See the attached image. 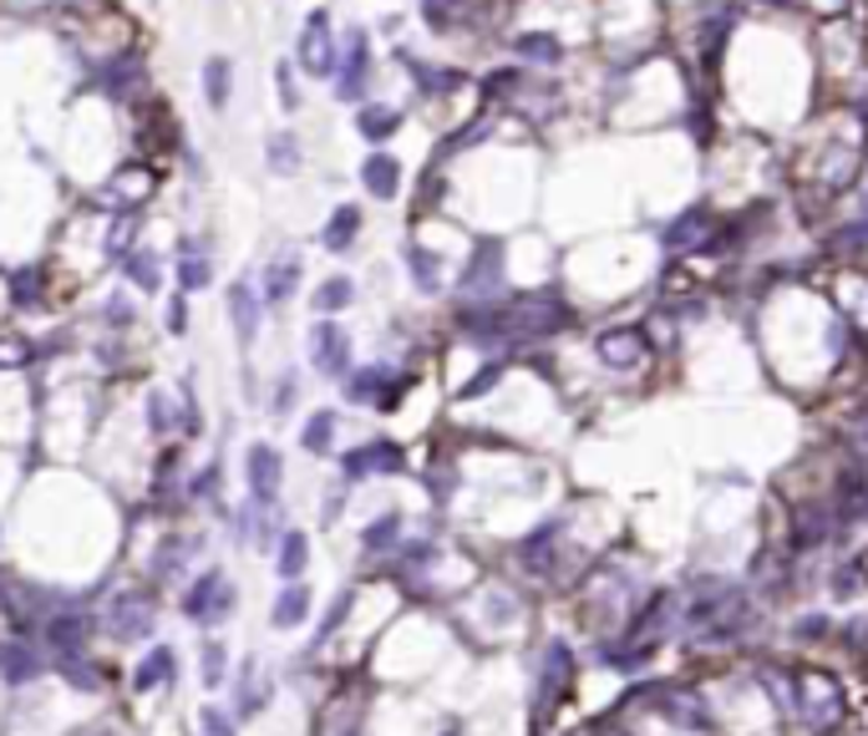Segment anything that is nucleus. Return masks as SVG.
<instances>
[{"instance_id":"nucleus-1","label":"nucleus","mask_w":868,"mask_h":736,"mask_svg":"<svg viewBox=\"0 0 868 736\" xmlns=\"http://www.w3.org/2000/svg\"><path fill=\"white\" fill-rule=\"evenodd\" d=\"M462 294H468L472 305H483V300H498L503 294V244H478L462 269Z\"/></svg>"},{"instance_id":"nucleus-2","label":"nucleus","mask_w":868,"mask_h":736,"mask_svg":"<svg viewBox=\"0 0 868 736\" xmlns=\"http://www.w3.org/2000/svg\"><path fill=\"white\" fill-rule=\"evenodd\" d=\"M336 61H340V46L330 36V15L315 11L305 21V31H300V67L310 76H336Z\"/></svg>"},{"instance_id":"nucleus-3","label":"nucleus","mask_w":868,"mask_h":736,"mask_svg":"<svg viewBox=\"0 0 868 736\" xmlns=\"http://www.w3.org/2000/svg\"><path fill=\"white\" fill-rule=\"evenodd\" d=\"M310 366L321 371V376H346L351 371V336L336 321L310 325Z\"/></svg>"},{"instance_id":"nucleus-4","label":"nucleus","mask_w":868,"mask_h":736,"mask_svg":"<svg viewBox=\"0 0 868 736\" xmlns=\"http://www.w3.org/2000/svg\"><path fill=\"white\" fill-rule=\"evenodd\" d=\"M366 76H371L366 31H351V36H346V51H340V67H336V97H340V102H361Z\"/></svg>"},{"instance_id":"nucleus-5","label":"nucleus","mask_w":868,"mask_h":736,"mask_svg":"<svg viewBox=\"0 0 868 736\" xmlns=\"http://www.w3.org/2000/svg\"><path fill=\"white\" fill-rule=\"evenodd\" d=\"M229 610H234V589L224 584L219 569H208V575L189 589V600H183V615L198 619V625H214V619H224Z\"/></svg>"},{"instance_id":"nucleus-6","label":"nucleus","mask_w":868,"mask_h":736,"mask_svg":"<svg viewBox=\"0 0 868 736\" xmlns=\"http://www.w3.org/2000/svg\"><path fill=\"white\" fill-rule=\"evenodd\" d=\"M716 229V214H711L707 204L686 208V214H676V219L661 229V244L671 254H686V250H707V234Z\"/></svg>"},{"instance_id":"nucleus-7","label":"nucleus","mask_w":868,"mask_h":736,"mask_svg":"<svg viewBox=\"0 0 868 736\" xmlns=\"http://www.w3.org/2000/svg\"><path fill=\"white\" fill-rule=\"evenodd\" d=\"M244 478H250V493L260 503H275L280 498V483H285V457L269 447V442H254L250 457H244Z\"/></svg>"},{"instance_id":"nucleus-8","label":"nucleus","mask_w":868,"mask_h":736,"mask_svg":"<svg viewBox=\"0 0 868 736\" xmlns=\"http://www.w3.org/2000/svg\"><path fill=\"white\" fill-rule=\"evenodd\" d=\"M107 625H112L118 640H143V635L153 630V604H147V594H122V600H112Z\"/></svg>"},{"instance_id":"nucleus-9","label":"nucleus","mask_w":868,"mask_h":736,"mask_svg":"<svg viewBox=\"0 0 868 736\" xmlns=\"http://www.w3.org/2000/svg\"><path fill=\"white\" fill-rule=\"evenodd\" d=\"M401 447L397 442H366V447H355V453H346V478H371V472H401Z\"/></svg>"},{"instance_id":"nucleus-10","label":"nucleus","mask_w":868,"mask_h":736,"mask_svg":"<svg viewBox=\"0 0 868 736\" xmlns=\"http://www.w3.org/2000/svg\"><path fill=\"white\" fill-rule=\"evenodd\" d=\"M397 391H401V386L391 382V371H386V366H366V371H355L351 382H346V397H351V401H376V407H397Z\"/></svg>"},{"instance_id":"nucleus-11","label":"nucleus","mask_w":868,"mask_h":736,"mask_svg":"<svg viewBox=\"0 0 868 736\" xmlns=\"http://www.w3.org/2000/svg\"><path fill=\"white\" fill-rule=\"evenodd\" d=\"M361 183H366L371 198H397L401 193V162L391 158V153H371L366 162H361Z\"/></svg>"},{"instance_id":"nucleus-12","label":"nucleus","mask_w":868,"mask_h":736,"mask_svg":"<svg viewBox=\"0 0 868 736\" xmlns=\"http://www.w3.org/2000/svg\"><path fill=\"white\" fill-rule=\"evenodd\" d=\"M229 321H234L239 346H250V340L260 336V290H254V285L239 280L234 290H229Z\"/></svg>"},{"instance_id":"nucleus-13","label":"nucleus","mask_w":868,"mask_h":736,"mask_svg":"<svg viewBox=\"0 0 868 736\" xmlns=\"http://www.w3.org/2000/svg\"><path fill=\"white\" fill-rule=\"evenodd\" d=\"M361 239V208L355 204H340L330 219H325V229H321V250H330V254H346Z\"/></svg>"},{"instance_id":"nucleus-14","label":"nucleus","mask_w":868,"mask_h":736,"mask_svg":"<svg viewBox=\"0 0 868 736\" xmlns=\"http://www.w3.org/2000/svg\"><path fill=\"white\" fill-rule=\"evenodd\" d=\"M294 290H300V254H275L265 265V300L285 305Z\"/></svg>"},{"instance_id":"nucleus-15","label":"nucleus","mask_w":868,"mask_h":736,"mask_svg":"<svg viewBox=\"0 0 868 736\" xmlns=\"http://www.w3.org/2000/svg\"><path fill=\"white\" fill-rule=\"evenodd\" d=\"M600 355L610 366H635V361H646V336L640 330H604Z\"/></svg>"},{"instance_id":"nucleus-16","label":"nucleus","mask_w":868,"mask_h":736,"mask_svg":"<svg viewBox=\"0 0 868 736\" xmlns=\"http://www.w3.org/2000/svg\"><path fill=\"white\" fill-rule=\"evenodd\" d=\"M355 133L366 137V143H386V137L391 133H401V112L397 107H361V112H355Z\"/></svg>"},{"instance_id":"nucleus-17","label":"nucleus","mask_w":868,"mask_h":736,"mask_svg":"<svg viewBox=\"0 0 868 736\" xmlns=\"http://www.w3.org/2000/svg\"><path fill=\"white\" fill-rule=\"evenodd\" d=\"M173 671H178L173 650H168V645H158V650H147V661L137 665L133 686H137V691H158V686H173Z\"/></svg>"},{"instance_id":"nucleus-18","label":"nucleus","mask_w":868,"mask_h":736,"mask_svg":"<svg viewBox=\"0 0 868 736\" xmlns=\"http://www.w3.org/2000/svg\"><path fill=\"white\" fill-rule=\"evenodd\" d=\"M407 269H412V285L422 294H437L442 290V260L422 244H407Z\"/></svg>"},{"instance_id":"nucleus-19","label":"nucleus","mask_w":868,"mask_h":736,"mask_svg":"<svg viewBox=\"0 0 868 736\" xmlns=\"http://www.w3.org/2000/svg\"><path fill=\"white\" fill-rule=\"evenodd\" d=\"M305 564H310V539L300 529H285L280 533V564H275V569H280V579H300L305 575Z\"/></svg>"},{"instance_id":"nucleus-20","label":"nucleus","mask_w":868,"mask_h":736,"mask_svg":"<svg viewBox=\"0 0 868 736\" xmlns=\"http://www.w3.org/2000/svg\"><path fill=\"white\" fill-rule=\"evenodd\" d=\"M214 285V265L208 254H193V244H183V260H178V290L183 294H198Z\"/></svg>"},{"instance_id":"nucleus-21","label":"nucleus","mask_w":868,"mask_h":736,"mask_svg":"<svg viewBox=\"0 0 868 736\" xmlns=\"http://www.w3.org/2000/svg\"><path fill=\"white\" fill-rule=\"evenodd\" d=\"M46 640L61 650V655H82V640H87V619L82 615H57L51 625H46Z\"/></svg>"},{"instance_id":"nucleus-22","label":"nucleus","mask_w":868,"mask_h":736,"mask_svg":"<svg viewBox=\"0 0 868 736\" xmlns=\"http://www.w3.org/2000/svg\"><path fill=\"white\" fill-rule=\"evenodd\" d=\"M514 46H518V57H523V61H544V67H559V61H564L559 36H544V31H523Z\"/></svg>"},{"instance_id":"nucleus-23","label":"nucleus","mask_w":868,"mask_h":736,"mask_svg":"<svg viewBox=\"0 0 868 736\" xmlns=\"http://www.w3.org/2000/svg\"><path fill=\"white\" fill-rule=\"evenodd\" d=\"M122 269H128V280H133L137 290L158 294V285H162V265H158V254H153V250H133L128 260H122Z\"/></svg>"},{"instance_id":"nucleus-24","label":"nucleus","mask_w":868,"mask_h":736,"mask_svg":"<svg viewBox=\"0 0 868 736\" xmlns=\"http://www.w3.org/2000/svg\"><path fill=\"white\" fill-rule=\"evenodd\" d=\"M407 67H412V76H417V92H432V97H442V92L462 87V76H457L453 67H432V61H412V57H407Z\"/></svg>"},{"instance_id":"nucleus-25","label":"nucleus","mask_w":868,"mask_h":736,"mask_svg":"<svg viewBox=\"0 0 868 736\" xmlns=\"http://www.w3.org/2000/svg\"><path fill=\"white\" fill-rule=\"evenodd\" d=\"M229 87H234V67L224 57H208L204 61V97L208 107H229Z\"/></svg>"},{"instance_id":"nucleus-26","label":"nucleus","mask_w":868,"mask_h":736,"mask_svg":"<svg viewBox=\"0 0 868 736\" xmlns=\"http://www.w3.org/2000/svg\"><path fill=\"white\" fill-rule=\"evenodd\" d=\"M305 615H310V589H300V584L285 589L280 600H275V610H269V619H275L280 630H294Z\"/></svg>"},{"instance_id":"nucleus-27","label":"nucleus","mask_w":868,"mask_h":736,"mask_svg":"<svg viewBox=\"0 0 868 736\" xmlns=\"http://www.w3.org/2000/svg\"><path fill=\"white\" fill-rule=\"evenodd\" d=\"M355 300V285L346 280V275H330V280H321V290H315V315H336V310H346Z\"/></svg>"},{"instance_id":"nucleus-28","label":"nucleus","mask_w":868,"mask_h":736,"mask_svg":"<svg viewBox=\"0 0 868 736\" xmlns=\"http://www.w3.org/2000/svg\"><path fill=\"white\" fill-rule=\"evenodd\" d=\"M265 158H269V173H294V168H300V143H294V133H275V137H269Z\"/></svg>"},{"instance_id":"nucleus-29","label":"nucleus","mask_w":868,"mask_h":736,"mask_svg":"<svg viewBox=\"0 0 868 736\" xmlns=\"http://www.w3.org/2000/svg\"><path fill=\"white\" fill-rule=\"evenodd\" d=\"M330 442H336V412H315L300 432V447L305 453H330Z\"/></svg>"},{"instance_id":"nucleus-30","label":"nucleus","mask_w":868,"mask_h":736,"mask_svg":"<svg viewBox=\"0 0 868 736\" xmlns=\"http://www.w3.org/2000/svg\"><path fill=\"white\" fill-rule=\"evenodd\" d=\"M107 82H112L107 92H133L137 82H143V57H137V51H122V67L112 61V67H107Z\"/></svg>"},{"instance_id":"nucleus-31","label":"nucleus","mask_w":868,"mask_h":736,"mask_svg":"<svg viewBox=\"0 0 868 736\" xmlns=\"http://www.w3.org/2000/svg\"><path fill=\"white\" fill-rule=\"evenodd\" d=\"M0 676L11 680V686H21V680L36 676V661L21 645H0Z\"/></svg>"},{"instance_id":"nucleus-32","label":"nucleus","mask_w":868,"mask_h":736,"mask_svg":"<svg viewBox=\"0 0 868 736\" xmlns=\"http://www.w3.org/2000/svg\"><path fill=\"white\" fill-rule=\"evenodd\" d=\"M397 533H401V518L397 514H382L366 533H361V544H366V548H391V544H397Z\"/></svg>"},{"instance_id":"nucleus-33","label":"nucleus","mask_w":868,"mask_h":736,"mask_svg":"<svg viewBox=\"0 0 868 736\" xmlns=\"http://www.w3.org/2000/svg\"><path fill=\"white\" fill-rule=\"evenodd\" d=\"M422 15H427V26L447 31L453 15H462V0H422Z\"/></svg>"},{"instance_id":"nucleus-34","label":"nucleus","mask_w":868,"mask_h":736,"mask_svg":"<svg viewBox=\"0 0 868 736\" xmlns=\"http://www.w3.org/2000/svg\"><path fill=\"white\" fill-rule=\"evenodd\" d=\"M183 554H189V539H173V544L162 548L158 554V564H153V569H158V579H168L178 569V559H183Z\"/></svg>"},{"instance_id":"nucleus-35","label":"nucleus","mask_w":868,"mask_h":736,"mask_svg":"<svg viewBox=\"0 0 868 736\" xmlns=\"http://www.w3.org/2000/svg\"><path fill=\"white\" fill-rule=\"evenodd\" d=\"M204 686H224V645H204Z\"/></svg>"},{"instance_id":"nucleus-36","label":"nucleus","mask_w":868,"mask_h":736,"mask_svg":"<svg viewBox=\"0 0 868 736\" xmlns=\"http://www.w3.org/2000/svg\"><path fill=\"white\" fill-rule=\"evenodd\" d=\"M36 300H41V285H36L31 269H21V275H15V305H36Z\"/></svg>"},{"instance_id":"nucleus-37","label":"nucleus","mask_w":868,"mask_h":736,"mask_svg":"<svg viewBox=\"0 0 868 736\" xmlns=\"http://www.w3.org/2000/svg\"><path fill=\"white\" fill-rule=\"evenodd\" d=\"M275 87H280V102H285V112H294V107H300V92H294V76H290V67H275Z\"/></svg>"},{"instance_id":"nucleus-38","label":"nucleus","mask_w":868,"mask_h":736,"mask_svg":"<svg viewBox=\"0 0 868 736\" xmlns=\"http://www.w3.org/2000/svg\"><path fill=\"white\" fill-rule=\"evenodd\" d=\"M198 736H234V726H229L224 711H204V716H198Z\"/></svg>"},{"instance_id":"nucleus-39","label":"nucleus","mask_w":868,"mask_h":736,"mask_svg":"<svg viewBox=\"0 0 868 736\" xmlns=\"http://www.w3.org/2000/svg\"><path fill=\"white\" fill-rule=\"evenodd\" d=\"M147 422H153L158 432H168V397H158V391L147 397Z\"/></svg>"},{"instance_id":"nucleus-40","label":"nucleus","mask_w":868,"mask_h":736,"mask_svg":"<svg viewBox=\"0 0 868 736\" xmlns=\"http://www.w3.org/2000/svg\"><path fill=\"white\" fill-rule=\"evenodd\" d=\"M107 321H112V325H133V305L112 294V300H107Z\"/></svg>"},{"instance_id":"nucleus-41","label":"nucleus","mask_w":868,"mask_h":736,"mask_svg":"<svg viewBox=\"0 0 868 736\" xmlns=\"http://www.w3.org/2000/svg\"><path fill=\"white\" fill-rule=\"evenodd\" d=\"M214 487H219V468H208L204 478L193 483V493H198V498H214Z\"/></svg>"},{"instance_id":"nucleus-42","label":"nucleus","mask_w":868,"mask_h":736,"mask_svg":"<svg viewBox=\"0 0 868 736\" xmlns=\"http://www.w3.org/2000/svg\"><path fill=\"white\" fill-rule=\"evenodd\" d=\"M290 401H294V376H285V382L275 386V412H285Z\"/></svg>"},{"instance_id":"nucleus-43","label":"nucleus","mask_w":868,"mask_h":736,"mask_svg":"<svg viewBox=\"0 0 868 736\" xmlns=\"http://www.w3.org/2000/svg\"><path fill=\"white\" fill-rule=\"evenodd\" d=\"M498 371H503V366H487V371H483V376H478V382H472V386H468V391H462V397H478V391H487V386L498 382Z\"/></svg>"},{"instance_id":"nucleus-44","label":"nucleus","mask_w":868,"mask_h":736,"mask_svg":"<svg viewBox=\"0 0 868 736\" xmlns=\"http://www.w3.org/2000/svg\"><path fill=\"white\" fill-rule=\"evenodd\" d=\"M168 325H173V336H183V300H173V305H168Z\"/></svg>"}]
</instances>
